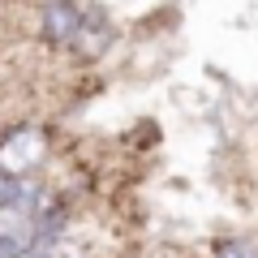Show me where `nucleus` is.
Here are the masks:
<instances>
[{
  "label": "nucleus",
  "instance_id": "obj_1",
  "mask_svg": "<svg viewBox=\"0 0 258 258\" xmlns=\"http://www.w3.org/2000/svg\"><path fill=\"white\" fill-rule=\"evenodd\" d=\"M47 155V138L39 129H18L0 142V172L9 176H30Z\"/></svg>",
  "mask_w": 258,
  "mask_h": 258
},
{
  "label": "nucleus",
  "instance_id": "obj_2",
  "mask_svg": "<svg viewBox=\"0 0 258 258\" xmlns=\"http://www.w3.org/2000/svg\"><path fill=\"white\" fill-rule=\"evenodd\" d=\"M108 43H112V18L103 13V5H86L82 22H78V35H74V47L82 56H99Z\"/></svg>",
  "mask_w": 258,
  "mask_h": 258
},
{
  "label": "nucleus",
  "instance_id": "obj_3",
  "mask_svg": "<svg viewBox=\"0 0 258 258\" xmlns=\"http://www.w3.org/2000/svg\"><path fill=\"white\" fill-rule=\"evenodd\" d=\"M78 22H82V9H74L69 0H52L43 9V35L52 39V43H74Z\"/></svg>",
  "mask_w": 258,
  "mask_h": 258
},
{
  "label": "nucleus",
  "instance_id": "obj_4",
  "mask_svg": "<svg viewBox=\"0 0 258 258\" xmlns=\"http://www.w3.org/2000/svg\"><path fill=\"white\" fill-rule=\"evenodd\" d=\"M220 258H258V241H228Z\"/></svg>",
  "mask_w": 258,
  "mask_h": 258
},
{
  "label": "nucleus",
  "instance_id": "obj_5",
  "mask_svg": "<svg viewBox=\"0 0 258 258\" xmlns=\"http://www.w3.org/2000/svg\"><path fill=\"white\" fill-rule=\"evenodd\" d=\"M0 258H35V249H30V245L26 249H9V254H0Z\"/></svg>",
  "mask_w": 258,
  "mask_h": 258
}]
</instances>
